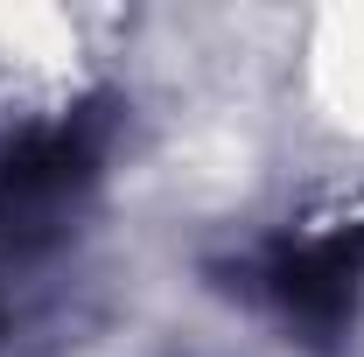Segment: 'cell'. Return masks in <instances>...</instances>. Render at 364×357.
<instances>
[{"instance_id":"cell-1","label":"cell","mask_w":364,"mask_h":357,"mask_svg":"<svg viewBox=\"0 0 364 357\" xmlns=\"http://www.w3.org/2000/svg\"><path fill=\"white\" fill-rule=\"evenodd\" d=\"M358 280H364V211L329 218L322 231H294L259 260V294L316 343L343 336V322L358 309Z\"/></svg>"}]
</instances>
